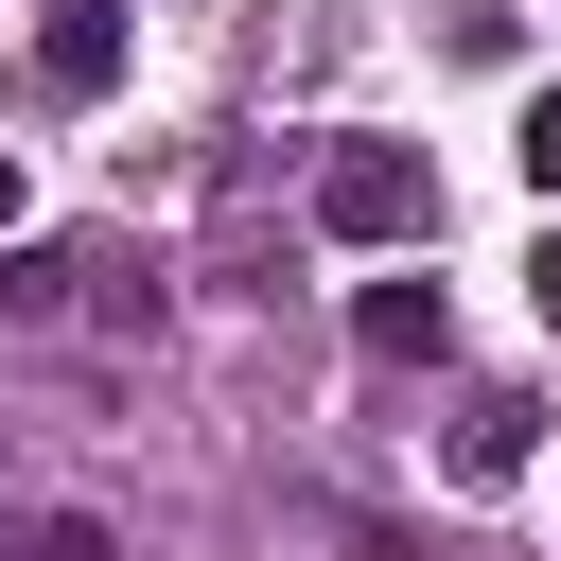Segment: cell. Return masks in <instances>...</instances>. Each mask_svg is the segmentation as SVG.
Returning <instances> with one entry per match:
<instances>
[{
    "label": "cell",
    "instance_id": "52a82bcc",
    "mask_svg": "<svg viewBox=\"0 0 561 561\" xmlns=\"http://www.w3.org/2000/svg\"><path fill=\"white\" fill-rule=\"evenodd\" d=\"M508 158H526V193H543V210H561V88H543V105H526V140H508Z\"/></svg>",
    "mask_w": 561,
    "mask_h": 561
},
{
    "label": "cell",
    "instance_id": "8992f818",
    "mask_svg": "<svg viewBox=\"0 0 561 561\" xmlns=\"http://www.w3.org/2000/svg\"><path fill=\"white\" fill-rule=\"evenodd\" d=\"M18 561H123V543H105L88 508H35V526H18Z\"/></svg>",
    "mask_w": 561,
    "mask_h": 561
},
{
    "label": "cell",
    "instance_id": "5b68a950",
    "mask_svg": "<svg viewBox=\"0 0 561 561\" xmlns=\"http://www.w3.org/2000/svg\"><path fill=\"white\" fill-rule=\"evenodd\" d=\"M53 298H70V263L53 245H0V316H53Z\"/></svg>",
    "mask_w": 561,
    "mask_h": 561
},
{
    "label": "cell",
    "instance_id": "9c48e42d",
    "mask_svg": "<svg viewBox=\"0 0 561 561\" xmlns=\"http://www.w3.org/2000/svg\"><path fill=\"white\" fill-rule=\"evenodd\" d=\"M526 298H543V333H561V245H543V263H526Z\"/></svg>",
    "mask_w": 561,
    "mask_h": 561
},
{
    "label": "cell",
    "instance_id": "277c9868",
    "mask_svg": "<svg viewBox=\"0 0 561 561\" xmlns=\"http://www.w3.org/2000/svg\"><path fill=\"white\" fill-rule=\"evenodd\" d=\"M526 473V403H456V491H508Z\"/></svg>",
    "mask_w": 561,
    "mask_h": 561
},
{
    "label": "cell",
    "instance_id": "3957f363",
    "mask_svg": "<svg viewBox=\"0 0 561 561\" xmlns=\"http://www.w3.org/2000/svg\"><path fill=\"white\" fill-rule=\"evenodd\" d=\"M351 333H368L386 368H438V351H456V298H438V280H368V298H351Z\"/></svg>",
    "mask_w": 561,
    "mask_h": 561
},
{
    "label": "cell",
    "instance_id": "ba28073f",
    "mask_svg": "<svg viewBox=\"0 0 561 561\" xmlns=\"http://www.w3.org/2000/svg\"><path fill=\"white\" fill-rule=\"evenodd\" d=\"M18 210H35V175H18V140H0V245H18Z\"/></svg>",
    "mask_w": 561,
    "mask_h": 561
},
{
    "label": "cell",
    "instance_id": "6da1fadb",
    "mask_svg": "<svg viewBox=\"0 0 561 561\" xmlns=\"http://www.w3.org/2000/svg\"><path fill=\"white\" fill-rule=\"evenodd\" d=\"M316 228L333 245H421L438 228V158L421 140H333L316 158Z\"/></svg>",
    "mask_w": 561,
    "mask_h": 561
},
{
    "label": "cell",
    "instance_id": "7a4b0ae2",
    "mask_svg": "<svg viewBox=\"0 0 561 561\" xmlns=\"http://www.w3.org/2000/svg\"><path fill=\"white\" fill-rule=\"evenodd\" d=\"M35 88L53 105H105L123 88V0H35Z\"/></svg>",
    "mask_w": 561,
    "mask_h": 561
}]
</instances>
